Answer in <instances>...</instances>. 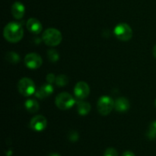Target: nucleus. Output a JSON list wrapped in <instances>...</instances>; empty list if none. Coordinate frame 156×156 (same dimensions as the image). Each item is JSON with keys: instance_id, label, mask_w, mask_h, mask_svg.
I'll list each match as a JSON object with an SVG mask.
<instances>
[{"instance_id": "9", "label": "nucleus", "mask_w": 156, "mask_h": 156, "mask_svg": "<svg viewBox=\"0 0 156 156\" xmlns=\"http://www.w3.org/2000/svg\"><path fill=\"white\" fill-rule=\"evenodd\" d=\"M90 93V88L85 82H79L74 88V94L77 98L85 99Z\"/></svg>"}, {"instance_id": "12", "label": "nucleus", "mask_w": 156, "mask_h": 156, "mask_svg": "<svg viewBox=\"0 0 156 156\" xmlns=\"http://www.w3.org/2000/svg\"><path fill=\"white\" fill-rule=\"evenodd\" d=\"M25 13V7L20 2H16L12 6V14L16 19H21Z\"/></svg>"}, {"instance_id": "24", "label": "nucleus", "mask_w": 156, "mask_h": 156, "mask_svg": "<svg viewBox=\"0 0 156 156\" xmlns=\"http://www.w3.org/2000/svg\"><path fill=\"white\" fill-rule=\"evenodd\" d=\"M49 156H61V155L58 153H50V155H49Z\"/></svg>"}, {"instance_id": "18", "label": "nucleus", "mask_w": 156, "mask_h": 156, "mask_svg": "<svg viewBox=\"0 0 156 156\" xmlns=\"http://www.w3.org/2000/svg\"><path fill=\"white\" fill-rule=\"evenodd\" d=\"M56 85L59 87H63L68 84L69 79L65 75H59L56 78Z\"/></svg>"}, {"instance_id": "16", "label": "nucleus", "mask_w": 156, "mask_h": 156, "mask_svg": "<svg viewBox=\"0 0 156 156\" xmlns=\"http://www.w3.org/2000/svg\"><path fill=\"white\" fill-rule=\"evenodd\" d=\"M5 59L11 63H17L20 61V56L15 52H9L6 53Z\"/></svg>"}, {"instance_id": "11", "label": "nucleus", "mask_w": 156, "mask_h": 156, "mask_svg": "<svg viewBox=\"0 0 156 156\" xmlns=\"http://www.w3.org/2000/svg\"><path fill=\"white\" fill-rule=\"evenodd\" d=\"M53 92V88L51 84L46 83L41 85L35 92V96L39 99H44L52 94Z\"/></svg>"}, {"instance_id": "3", "label": "nucleus", "mask_w": 156, "mask_h": 156, "mask_svg": "<svg viewBox=\"0 0 156 156\" xmlns=\"http://www.w3.org/2000/svg\"><path fill=\"white\" fill-rule=\"evenodd\" d=\"M74 98L67 92H62L58 94L55 99V104L59 109L68 110L70 109L75 105Z\"/></svg>"}, {"instance_id": "26", "label": "nucleus", "mask_w": 156, "mask_h": 156, "mask_svg": "<svg viewBox=\"0 0 156 156\" xmlns=\"http://www.w3.org/2000/svg\"><path fill=\"white\" fill-rule=\"evenodd\" d=\"M155 106H156V99H155Z\"/></svg>"}, {"instance_id": "1", "label": "nucleus", "mask_w": 156, "mask_h": 156, "mask_svg": "<svg viewBox=\"0 0 156 156\" xmlns=\"http://www.w3.org/2000/svg\"><path fill=\"white\" fill-rule=\"evenodd\" d=\"M5 39L10 43H17L22 39L24 30L21 24L15 21L8 23L3 30Z\"/></svg>"}, {"instance_id": "6", "label": "nucleus", "mask_w": 156, "mask_h": 156, "mask_svg": "<svg viewBox=\"0 0 156 156\" xmlns=\"http://www.w3.org/2000/svg\"><path fill=\"white\" fill-rule=\"evenodd\" d=\"M18 91L23 96L28 97L33 94L36 91L34 82L29 78H22L18 83Z\"/></svg>"}, {"instance_id": "8", "label": "nucleus", "mask_w": 156, "mask_h": 156, "mask_svg": "<svg viewBox=\"0 0 156 156\" xmlns=\"http://www.w3.org/2000/svg\"><path fill=\"white\" fill-rule=\"evenodd\" d=\"M47 126V120L43 115H37L30 121V126L33 130L41 132L44 130Z\"/></svg>"}, {"instance_id": "25", "label": "nucleus", "mask_w": 156, "mask_h": 156, "mask_svg": "<svg viewBox=\"0 0 156 156\" xmlns=\"http://www.w3.org/2000/svg\"><path fill=\"white\" fill-rule=\"evenodd\" d=\"M153 55H154V56L156 58V45L154 47V48H153Z\"/></svg>"}, {"instance_id": "5", "label": "nucleus", "mask_w": 156, "mask_h": 156, "mask_svg": "<svg viewBox=\"0 0 156 156\" xmlns=\"http://www.w3.org/2000/svg\"><path fill=\"white\" fill-rule=\"evenodd\" d=\"M114 35L117 39L122 41H128L132 38L133 30L129 24L120 23L114 27Z\"/></svg>"}, {"instance_id": "23", "label": "nucleus", "mask_w": 156, "mask_h": 156, "mask_svg": "<svg viewBox=\"0 0 156 156\" xmlns=\"http://www.w3.org/2000/svg\"><path fill=\"white\" fill-rule=\"evenodd\" d=\"M122 156H135L133 152H132L131 151H126V152H123V155Z\"/></svg>"}, {"instance_id": "4", "label": "nucleus", "mask_w": 156, "mask_h": 156, "mask_svg": "<svg viewBox=\"0 0 156 156\" xmlns=\"http://www.w3.org/2000/svg\"><path fill=\"white\" fill-rule=\"evenodd\" d=\"M98 111L102 116H107L114 108V101L108 95H104L98 101Z\"/></svg>"}, {"instance_id": "19", "label": "nucleus", "mask_w": 156, "mask_h": 156, "mask_svg": "<svg viewBox=\"0 0 156 156\" xmlns=\"http://www.w3.org/2000/svg\"><path fill=\"white\" fill-rule=\"evenodd\" d=\"M147 136L149 140H154L156 138V120L151 123L147 132Z\"/></svg>"}, {"instance_id": "2", "label": "nucleus", "mask_w": 156, "mask_h": 156, "mask_svg": "<svg viewBox=\"0 0 156 156\" xmlns=\"http://www.w3.org/2000/svg\"><path fill=\"white\" fill-rule=\"evenodd\" d=\"M62 39V34L56 28H48L43 33V40L47 45L50 47H55L59 45Z\"/></svg>"}, {"instance_id": "15", "label": "nucleus", "mask_w": 156, "mask_h": 156, "mask_svg": "<svg viewBox=\"0 0 156 156\" xmlns=\"http://www.w3.org/2000/svg\"><path fill=\"white\" fill-rule=\"evenodd\" d=\"M24 106H25L26 110L32 114L37 112L40 109V105L38 102L34 99H28L24 103Z\"/></svg>"}, {"instance_id": "22", "label": "nucleus", "mask_w": 156, "mask_h": 156, "mask_svg": "<svg viewBox=\"0 0 156 156\" xmlns=\"http://www.w3.org/2000/svg\"><path fill=\"white\" fill-rule=\"evenodd\" d=\"M56 76H55L54 74L53 73H49L47 76V83L53 84L56 82Z\"/></svg>"}, {"instance_id": "17", "label": "nucleus", "mask_w": 156, "mask_h": 156, "mask_svg": "<svg viewBox=\"0 0 156 156\" xmlns=\"http://www.w3.org/2000/svg\"><path fill=\"white\" fill-rule=\"evenodd\" d=\"M47 57H48L49 60L52 62H56L59 60V55L57 50H54V49H51L47 51Z\"/></svg>"}, {"instance_id": "10", "label": "nucleus", "mask_w": 156, "mask_h": 156, "mask_svg": "<svg viewBox=\"0 0 156 156\" xmlns=\"http://www.w3.org/2000/svg\"><path fill=\"white\" fill-rule=\"evenodd\" d=\"M26 27L29 31L34 34H40L42 31L43 29V26L41 21L34 18H30L27 20V23H26Z\"/></svg>"}, {"instance_id": "13", "label": "nucleus", "mask_w": 156, "mask_h": 156, "mask_svg": "<svg viewBox=\"0 0 156 156\" xmlns=\"http://www.w3.org/2000/svg\"><path fill=\"white\" fill-rule=\"evenodd\" d=\"M114 108L118 112H125L129 108V102L126 98L120 97L114 101Z\"/></svg>"}, {"instance_id": "21", "label": "nucleus", "mask_w": 156, "mask_h": 156, "mask_svg": "<svg viewBox=\"0 0 156 156\" xmlns=\"http://www.w3.org/2000/svg\"><path fill=\"white\" fill-rule=\"evenodd\" d=\"M104 156H118V152L114 148H108L105 152Z\"/></svg>"}, {"instance_id": "20", "label": "nucleus", "mask_w": 156, "mask_h": 156, "mask_svg": "<svg viewBox=\"0 0 156 156\" xmlns=\"http://www.w3.org/2000/svg\"><path fill=\"white\" fill-rule=\"evenodd\" d=\"M68 137H69V140L71 142H76L78 140H79V133H78L76 131L72 130L70 131L69 133Z\"/></svg>"}, {"instance_id": "14", "label": "nucleus", "mask_w": 156, "mask_h": 156, "mask_svg": "<svg viewBox=\"0 0 156 156\" xmlns=\"http://www.w3.org/2000/svg\"><path fill=\"white\" fill-rule=\"evenodd\" d=\"M91 105L86 101H79L77 103V111L81 116H85L91 111Z\"/></svg>"}, {"instance_id": "7", "label": "nucleus", "mask_w": 156, "mask_h": 156, "mask_svg": "<svg viewBox=\"0 0 156 156\" xmlns=\"http://www.w3.org/2000/svg\"><path fill=\"white\" fill-rule=\"evenodd\" d=\"M43 63V59L40 55L36 53H30L26 55L24 58V64L26 66L31 69L40 68Z\"/></svg>"}]
</instances>
